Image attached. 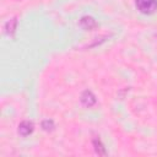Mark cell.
Returning a JSON list of instances; mask_svg holds the SVG:
<instances>
[{"mask_svg":"<svg viewBox=\"0 0 157 157\" xmlns=\"http://www.w3.org/2000/svg\"><path fill=\"white\" fill-rule=\"evenodd\" d=\"M136 9L145 15H151L157 11V0H135Z\"/></svg>","mask_w":157,"mask_h":157,"instance_id":"cell-1","label":"cell"},{"mask_svg":"<svg viewBox=\"0 0 157 157\" xmlns=\"http://www.w3.org/2000/svg\"><path fill=\"white\" fill-rule=\"evenodd\" d=\"M33 130H34V125L29 120H23L18 125V134L21 136H28L33 132Z\"/></svg>","mask_w":157,"mask_h":157,"instance_id":"cell-2","label":"cell"},{"mask_svg":"<svg viewBox=\"0 0 157 157\" xmlns=\"http://www.w3.org/2000/svg\"><path fill=\"white\" fill-rule=\"evenodd\" d=\"M80 99H81V103L85 105V107H92L94 103H96V96L91 92V91H88V90H86V91H83L82 93H81V97H80Z\"/></svg>","mask_w":157,"mask_h":157,"instance_id":"cell-3","label":"cell"},{"mask_svg":"<svg viewBox=\"0 0 157 157\" xmlns=\"http://www.w3.org/2000/svg\"><path fill=\"white\" fill-rule=\"evenodd\" d=\"M80 25H81V27H82L83 29H86V31H91V29H93V28L97 27V22H96L94 18L91 17V16H83V17L80 20Z\"/></svg>","mask_w":157,"mask_h":157,"instance_id":"cell-4","label":"cell"},{"mask_svg":"<svg viewBox=\"0 0 157 157\" xmlns=\"http://www.w3.org/2000/svg\"><path fill=\"white\" fill-rule=\"evenodd\" d=\"M16 28H17V20L16 18H11L9 20L5 26H4V32L7 34V36H12L15 32H16Z\"/></svg>","mask_w":157,"mask_h":157,"instance_id":"cell-5","label":"cell"},{"mask_svg":"<svg viewBox=\"0 0 157 157\" xmlns=\"http://www.w3.org/2000/svg\"><path fill=\"white\" fill-rule=\"evenodd\" d=\"M92 144H93V146H94V150H96V152H97L98 155H102V156H104V155L107 153V152H105V148H104V146H103V144H102V141H101L98 137L93 139Z\"/></svg>","mask_w":157,"mask_h":157,"instance_id":"cell-6","label":"cell"},{"mask_svg":"<svg viewBox=\"0 0 157 157\" xmlns=\"http://www.w3.org/2000/svg\"><path fill=\"white\" fill-rule=\"evenodd\" d=\"M54 126H55L54 121L50 120V119H45V120L42 121V129L45 130V131H52L54 129Z\"/></svg>","mask_w":157,"mask_h":157,"instance_id":"cell-7","label":"cell"},{"mask_svg":"<svg viewBox=\"0 0 157 157\" xmlns=\"http://www.w3.org/2000/svg\"><path fill=\"white\" fill-rule=\"evenodd\" d=\"M156 37H157V32H156Z\"/></svg>","mask_w":157,"mask_h":157,"instance_id":"cell-8","label":"cell"}]
</instances>
